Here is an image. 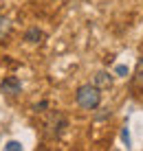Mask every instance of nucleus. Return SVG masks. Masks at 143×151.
<instances>
[{"label": "nucleus", "mask_w": 143, "mask_h": 151, "mask_svg": "<svg viewBox=\"0 0 143 151\" xmlns=\"http://www.w3.org/2000/svg\"><path fill=\"white\" fill-rule=\"evenodd\" d=\"M75 103L82 110H95L101 103V90H99L95 83H86V86H79L75 92Z\"/></svg>", "instance_id": "1"}, {"label": "nucleus", "mask_w": 143, "mask_h": 151, "mask_svg": "<svg viewBox=\"0 0 143 151\" xmlns=\"http://www.w3.org/2000/svg\"><path fill=\"white\" fill-rule=\"evenodd\" d=\"M64 127H66V118L62 116V114H51L49 123H46V134H49L51 138H57V136H62Z\"/></svg>", "instance_id": "2"}, {"label": "nucleus", "mask_w": 143, "mask_h": 151, "mask_svg": "<svg viewBox=\"0 0 143 151\" xmlns=\"http://www.w3.org/2000/svg\"><path fill=\"white\" fill-rule=\"evenodd\" d=\"M93 83L99 88V90H108V88H112L115 77L110 75V72H106V70H99V72L93 75Z\"/></svg>", "instance_id": "3"}, {"label": "nucleus", "mask_w": 143, "mask_h": 151, "mask_svg": "<svg viewBox=\"0 0 143 151\" xmlns=\"http://www.w3.org/2000/svg\"><path fill=\"white\" fill-rule=\"evenodd\" d=\"M20 90H22V86H20V81L15 77H7V79L0 83V92L2 94H18Z\"/></svg>", "instance_id": "4"}, {"label": "nucleus", "mask_w": 143, "mask_h": 151, "mask_svg": "<svg viewBox=\"0 0 143 151\" xmlns=\"http://www.w3.org/2000/svg\"><path fill=\"white\" fill-rule=\"evenodd\" d=\"M24 40H26V42H31V44H38V42L44 40V33H42L40 29H29V31L24 33Z\"/></svg>", "instance_id": "5"}, {"label": "nucleus", "mask_w": 143, "mask_h": 151, "mask_svg": "<svg viewBox=\"0 0 143 151\" xmlns=\"http://www.w3.org/2000/svg\"><path fill=\"white\" fill-rule=\"evenodd\" d=\"M9 33H11V22H9L4 15H0V42L7 37Z\"/></svg>", "instance_id": "6"}, {"label": "nucleus", "mask_w": 143, "mask_h": 151, "mask_svg": "<svg viewBox=\"0 0 143 151\" xmlns=\"http://www.w3.org/2000/svg\"><path fill=\"white\" fill-rule=\"evenodd\" d=\"M132 88L143 92V72H134V79H132Z\"/></svg>", "instance_id": "7"}, {"label": "nucleus", "mask_w": 143, "mask_h": 151, "mask_svg": "<svg viewBox=\"0 0 143 151\" xmlns=\"http://www.w3.org/2000/svg\"><path fill=\"white\" fill-rule=\"evenodd\" d=\"M4 149H11V151H20V149H22V145H20V142H15V140H11V142H7V145H4Z\"/></svg>", "instance_id": "8"}, {"label": "nucleus", "mask_w": 143, "mask_h": 151, "mask_svg": "<svg viewBox=\"0 0 143 151\" xmlns=\"http://www.w3.org/2000/svg\"><path fill=\"white\" fill-rule=\"evenodd\" d=\"M115 72H117L119 77H123V75H128V66H117L115 68Z\"/></svg>", "instance_id": "9"}, {"label": "nucleus", "mask_w": 143, "mask_h": 151, "mask_svg": "<svg viewBox=\"0 0 143 151\" xmlns=\"http://www.w3.org/2000/svg\"><path fill=\"white\" fill-rule=\"evenodd\" d=\"M134 72H143V57H139V61L134 66Z\"/></svg>", "instance_id": "10"}]
</instances>
